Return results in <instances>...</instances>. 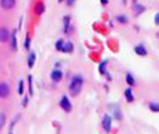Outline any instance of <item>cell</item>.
<instances>
[{
  "instance_id": "11",
  "label": "cell",
  "mask_w": 159,
  "mask_h": 134,
  "mask_svg": "<svg viewBox=\"0 0 159 134\" xmlns=\"http://www.w3.org/2000/svg\"><path fill=\"white\" fill-rule=\"evenodd\" d=\"M124 97H125V100L128 103H133L134 102V94H133V90H132V86H128L124 90Z\"/></svg>"
},
{
  "instance_id": "19",
  "label": "cell",
  "mask_w": 159,
  "mask_h": 134,
  "mask_svg": "<svg viewBox=\"0 0 159 134\" xmlns=\"http://www.w3.org/2000/svg\"><path fill=\"white\" fill-rule=\"evenodd\" d=\"M148 105H149V109H150L152 112L159 113V103H158V102H150Z\"/></svg>"
},
{
  "instance_id": "7",
  "label": "cell",
  "mask_w": 159,
  "mask_h": 134,
  "mask_svg": "<svg viewBox=\"0 0 159 134\" xmlns=\"http://www.w3.org/2000/svg\"><path fill=\"white\" fill-rule=\"evenodd\" d=\"M134 52L137 55H140V57H147V54H148V50L143 44H137L134 47Z\"/></svg>"
},
{
  "instance_id": "9",
  "label": "cell",
  "mask_w": 159,
  "mask_h": 134,
  "mask_svg": "<svg viewBox=\"0 0 159 134\" xmlns=\"http://www.w3.org/2000/svg\"><path fill=\"white\" fill-rule=\"evenodd\" d=\"M15 4H16V0H2V7L5 10L14 9L15 8Z\"/></svg>"
},
{
  "instance_id": "4",
  "label": "cell",
  "mask_w": 159,
  "mask_h": 134,
  "mask_svg": "<svg viewBox=\"0 0 159 134\" xmlns=\"http://www.w3.org/2000/svg\"><path fill=\"white\" fill-rule=\"evenodd\" d=\"M0 95H2L3 99L8 98L10 95V86L7 81H3L2 84H0Z\"/></svg>"
},
{
  "instance_id": "16",
  "label": "cell",
  "mask_w": 159,
  "mask_h": 134,
  "mask_svg": "<svg viewBox=\"0 0 159 134\" xmlns=\"http://www.w3.org/2000/svg\"><path fill=\"white\" fill-rule=\"evenodd\" d=\"M74 50V44L71 41H65L64 48H63V53H71Z\"/></svg>"
},
{
  "instance_id": "27",
  "label": "cell",
  "mask_w": 159,
  "mask_h": 134,
  "mask_svg": "<svg viewBox=\"0 0 159 134\" xmlns=\"http://www.w3.org/2000/svg\"><path fill=\"white\" fill-rule=\"evenodd\" d=\"M28 100H29V95H25V97H24V100H23V105H24V107H26Z\"/></svg>"
},
{
  "instance_id": "17",
  "label": "cell",
  "mask_w": 159,
  "mask_h": 134,
  "mask_svg": "<svg viewBox=\"0 0 159 134\" xmlns=\"http://www.w3.org/2000/svg\"><path fill=\"white\" fill-rule=\"evenodd\" d=\"M107 64H108V60L107 59H104L100 64H99V68H98V70H99V73L100 74H107Z\"/></svg>"
},
{
  "instance_id": "29",
  "label": "cell",
  "mask_w": 159,
  "mask_h": 134,
  "mask_svg": "<svg viewBox=\"0 0 159 134\" xmlns=\"http://www.w3.org/2000/svg\"><path fill=\"white\" fill-rule=\"evenodd\" d=\"M108 3H109V0H100V4L102 5H107Z\"/></svg>"
},
{
  "instance_id": "25",
  "label": "cell",
  "mask_w": 159,
  "mask_h": 134,
  "mask_svg": "<svg viewBox=\"0 0 159 134\" xmlns=\"http://www.w3.org/2000/svg\"><path fill=\"white\" fill-rule=\"evenodd\" d=\"M5 125V114L4 113H2V115H0V127H4Z\"/></svg>"
},
{
  "instance_id": "13",
  "label": "cell",
  "mask_w": 159,
  "mask_h": 134,
  "mask_svg": "<svg viewBox=\"0 0 159 134\" xmlns=\"http://www.w3.org/2000/svg\"><path fill=\"white\" fill-rule=\"evenodd\" d=\"M34 12H35L36 15H43L44 12H45V5L43 3H38L35 5V8H34Z\"/></svg>"
},
{
  "instance_id": "20",
  "label": "cell",
  "mask_w": 159,
  "mask_h": 134,
  "mask_svg": "<svg viewBox=\"0 0 159 134\" xmlns=\"http://www.w3.org/2000/svg\"><path fill=\"white\" fill-rule=\"evenodd\" d=\"M64 44H65V41H64L63 39H59V40L55 43V49H57V50H59V52H63Z\"/></svg>"
},
{
  "instance_id": "21",
  "label": "cell",
  "mask_w": 159,
  "mask_h": 134,
  "mask_svg": "<svg viewBox=\"0 0 159 134\" xmlns=\"http://www.w3.org/2000/svg\"><path fill=\"white\" fill-rule=\"evenodd\" d=\"M28 85H29V94L33 95V93H34V90H33V76L30 74L28 75Z\"/></svg>"
},
{
  "instance_id": "18",
  "label": "cell",
  "mask_w": 159,
  "mask_h": 134,
  "mask_svg": "<svg viewBox=\"0 0 159 134\" xmlns=\"http://www.w3.org/2000/svg\"><path fill=\"white\" fill-rule=\"evenodd\" d=\"M115 19H116V21H119V24H127L128 23V16L125 14H118Z\"/></svg>"
},
{
  "instance_id": "8",
  "label": "cell",
  "mask_w": 159,
  "mask_h": 134,
  "mask_svg": "<svg viewBox=\"0 0 159 134\" xmlns=\"http://www.w3.org/2000/svg\"><path fill=\"white\" fill-rule=\"evenodd\" d=\"M16 33H18V30H16V29H14V30L11 31V38H10V47H11L13 52H16V50H18V40H16Z\"/></svg>"
},
{
  "instance_id": "5",
  "label": "cell",
  "mask_w": 159,
  "mask_h": 134,
  "mask_svg": "<svg viewBox=\"0 0 159 134\" xmlns=\"http://www.w3.org/2000/svg\"><path fill=\"white\" fill-rule=\"evenodd\" d=\"M50 79L54 81V83H59L61 79H63V72L60 69H54L52 73H50Z\"/></svg>"
},
{
  "instance_id": "24",
  "label": "cell",
  "mask_w": 159,
  "mask_h": 134,
  "mask_svg": "<svg viewBox=\"0 0 159 134\" xmlns=\"http://www.w3.org/2000/svg\"><path fill=\"white\" fill-rule=\"evenodd\" d=\"M114 118L115 119H122V112H120V109L114 108Z\"/></svg>"
},
{
  "instance_id": "3",
  "label": "cell",
  "mask_w": 159,
  "mask_h": 134,
  "mask_svg": "<svg viewBox=\"0 0 159 134\" xmlns=\"http://www.w3.org/2000/svg\"><path fill=\"white\" fill-rule=\"evenodd\" d=\"M102 127H103V129H104L105 133H110V130H111V117L109 114H105L103 117Z\"/></svg>"
},
{
  "instance_id": "28",
  "label": "cell",
  "mask_w": 159,
  "mask_h": 134,
  "mask_svg": "<svg viewBox=\"0 0 159 134\" xmlns=\"http://www.w3.org/2000/svg\"><path fill=\"white\" fill-rule=\"evenodd\" d=\"M75 2H76V0H66V4H68L69 7H71V5H73Z\"/></svg>"
},
{
  "instance_id": "14",
  "label": "cell",
  "mask_w": 159,
  "mask_h": 134,
  "mask_svg": "<svg viewBox=\"0 0 159 134\" xmlns=\"http://www.w3.org/2000/svg\"><path fill=\"white\" fill-rule=\"evenodd\" d=\"M35 60H36V54H35V52H30V53H29V57H28V67H29V68H33L34 64H35Z\"/></svg>"
},
{
  "instance_id": "6",
  "label": "cell",
  "mask_w": 159,
  "mask_h": 134,
  "mask_svg": "<svg viewBox=\"0 0 159 134\" xmlns=\"http://www.w3.org/2000/svg\"><path fill=\"white\" fill-rule=\"evenodd\" d=\"M10 38H11V33L7 28H2V30H0V40H2V43L9 41Z\"/></svg>"
},
{
  "instance_id": "12",
  "label": "cell",
  "mask_w": 159,
  "mask_h": 134,
  "mask_svg": "<svg viewBox=\"0 0 159 134\" xmlns=\"http://www.w3.org/2000/svg\"><path fill=\"white\" fill-rule=\"evenodd\" d=\"M70 23H71V18H70L69 15H65V16L63 18V25H64L63 30H64V33H65V34H68V33H69Z\"/></svg>"
},
{
  "instance_id": "2",
  "label": "cell",
  "mask_w": 159,
  "mask_h": 134,
  "mask_svg": "<svg viewBox=\"0 0 159 134\" xmlns=\"http://www.w3.org/2000/svg\"><path fill=\"white\" fill-rule=\"evenodd\" d=\"M59 105H60V108H61L65 113H69V112H71V109H73L71 102H70V99H69L66 95H63V97H61V99H60V102H59Z\"/></svg>"
},
{
  "instance_id": "30",
  "label": "cell",
  "mask_w": 159,
  "mask_h": 134,
  "mask_svg": "<svg viewBox=\"0 0 159 134\" xmlns=\"http://www.w3.org/2000/svg\"><path fill=\"white\" fill-rule=\"evenodd\" d=\"M58 2H59V3H63V2H64V0H58Z\"/></svg>"
},
{
  "instance_id": "22",
  "label": "cell",
  "mask_w": 159,
  "mask_h": 134,
  "mask_svg": "<svg viewBox=\"0 0 159 134\" xmlns=\"http://www.w3.org/2000/svg\"><path fill=\"white\" fill-rule=\"evenodd\" d=\"M18 93H19V95H23V93H24V80H19V84H18Z\"/></svg>"
},
{
  "instance_id": "15",
  "label": "cell",
  "mask_w": 159,
  "mask_h": 134,
  "mask_svg": "<svg viewBox=\"0 0 159 134\" xmlns=\"http://www.w3.org/2000/svg\"><path fill=\"white\" fill-rule=\"evenodd\" d=\"M125 81H127V84L129 86H134L135 85V78L133 76L132 73H127L125 74Z\"/></svg>"
},
{
  "instance_id": "10",
  "label": "cell",
  "mask_w": 159,
  "mask_h": 134,
  "mask_svg": "<svg viewBox=\"0 0 159 134\" xmlns=\"http://www.w3.org/2000/svg\"><path fill=\"white\" fill-rule=\"evenodd\" d=\"M132 9H133V12H134V14L138 16V15H142L144 12H145V7L144 5H142V4H139V3H134V5L132 7Z\"/></svg>"
},
{
  "instance_id": "26",
  "label": "cell",
  "mask_w": 159,
  "mask_h": 134,
  "mask_svg": "<svg viewBox=\"0 0 159 134\" xmlns=\"http://www.w3.org/2000/svg\"><path fill=\"white\" fill-rule=\"evenodd\" d=\"M154 23L157 24V25H159V12L155 14V16H154Z\"/></svg>"
},
{
  "instance_id": "23",
  "label": "cell",
  "mask_w": 159,
  "mask_h": 134,
  "mask_svg": "<svg viewBox=\"0 0 159 134\" xmlns=\"http://www.w3.org/2000/svg\"><path fill=\"white\" fill-rule=\"evenodd\" d=\"M24 48H25L26 50H29V48H30V36H29V34L25 36V40H24Z\"/></svg>"
},
{
  "instance_id": "1",
  "label": "cell",
  "mask_w": 159,
  "mask_h": 134,
  "mask_svg": "<svg viewBox=\"0 0 159 134\" xmlns=\"http://www.w3.org/2000/svg\"><path fill=\"white\" fill-rule=\"evenodd\" d=\"M84 85V78L82 74H74L69 81L68 85V90L71 97H78L82 93V89Z\"/></svg>"
}]
</instances>
